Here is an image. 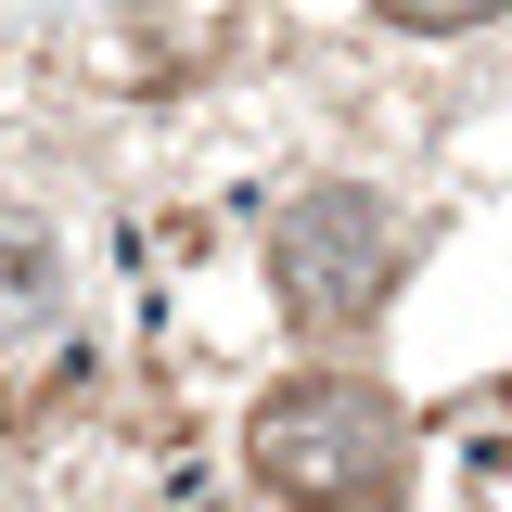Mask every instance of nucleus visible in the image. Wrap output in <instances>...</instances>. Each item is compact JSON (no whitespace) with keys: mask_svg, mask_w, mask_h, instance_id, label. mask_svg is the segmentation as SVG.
<instances>
[{"mask_svg":"<svg viewBox=\"0 0 512 512\" xmlns=\"http://www.w3.org/2000/svg\"><path fill=\"white\" fill-rule=\"evenodd\" d=\"M256 487L295 512H397V474H410V423H397V397H372V384H269L256 397Z\"/></svg>","mask_w":512,"mask_h":512,"instance_id":"obj_1","label":"nucleus"},{"mask_svg":"<svg viewBox=\"0 0 512 512\" xmlns=\"http://www.w3.org/2000/svg\"><path fill=\"white\" fill-rule=\"evenodd\" d=\"M269 282H282L295 320H372L384 282H397V218H384V192H359V180L295 192L282 231H269Z\"/></svg>","mask_w":512,"mask_h":512,"instance_id":"obj_2","label":"nucleus"},{"mask_svg":"<svg viewBox=\"0 0 512 512\" xmlns=\"http://www.w3.org/2000/svg\"><path fill=\"white\" fill-rule=\"evenodd\" d=\"M52 308H64V244H52V218L0 205V346H13V333H39Z\"/></svg>","mask_w":512,"mask_h":512,"instance_id":"obj_3","label":"nucleus"},{"mask_svg":"<svg viewBox=\"0 0 512 512\" xmlns=\"http://www.w3.org/2000/svg\"><path fill=\"white\" fill-rule=\"evenodd\" d=\"M384 26H423V39H448V26H487L500 0H372Z\"/></svg>","mask_w":512,"mask_h":512,"instance_id":"obj_4","label":"nucleus"}]
</instances>
